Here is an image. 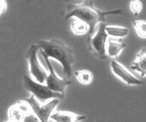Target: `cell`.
<instances>
[{"label": "cell", "instance_id": "obj_5", "mask_svg": "<svg viewBox=\"0 0 146 122\" xmlns=\"http://www.w3.org/2000/svg\"><path fill=\"white\" fill-rule=\"evenodd\" d=\"M39 49L38 45H31L27 51L26 58L29 63L31 74L39 83H43L47 75L38 59L37 51Z\"/></svg>", "mask_w": 146, "mask_h": 122}, {"label": "cell", "instance_id": "obj_12", "mask_svg": "<svg viewBox=\"0 0 146 122\" xmlns=\"http://www.w3.org/2000/svg\"><path fill=\"white\" fill-rule=\"evenodd\" d=\"M126 44L122 41L121 38L115 39L109 38L108 39L107 53L108 55L111 57H116L119 55L121 51L125 47Z\"/></svg>", "mask_w": 146, "mask_h": 122}, {"label": "cell", "instance_id": "obj_11", "mask_svg": "<svg viewBox=\"0 0 146 122\" xmlns=\"http://www.w3.org/2000/svg\"><path fill=\"white\" fill-rule=\"evenodd\" d=\"M131 68L138 72L141 77L146 76V47H143L137 54Z\"/></svg>", "mask_w": 146, "mask_h": 122}, {"label": "cell", "instance_id": "obj_3", "mask_svg": "<svg viewBox=\"0 0 146 122\" xmlns=\"http://www.w3.org/2000/svg\"><path fill=\"white\" fill-rule=\"evenodd\" d=\"M23 84L25 89L32 93L34 97L42 103L50 99H62L64 97V94L51 90L47 86L34 82L27 75L23 76Z\"/></svg>", "mask_w": 146, "mask_h": 122}, {"label": "cell", "instance_id": "obj_4", "mask_svg": "<svg viewBox=\"0 0 146 122\" xmlns=\"http://www.w3.org/2000/svg\"><path fill=\"white\" fill-rule=\"evenodd\" d=\"M106 23H100L96 34L92 37L87 36L86 40L88 50L100 59H104L107 57L106 44L108 35L106 31Z\"/></svg>", "mask_w": 146, "mask_h": 122}, {"label": "cell", "instance_id": "obj_16", "mask_svg": "<svg viewBox=\"0 0 146 122\" xmlns=\"http://www.w3.org/2000/svg\"><path fill=\"white\" fill-rule=\"evenodd\" d=\"M132 24L137 33V35L141 38H146V21H133Z\"/></svg>", "mask_w": 146, "mask_h": 122}, {"label": "cell", "instance_id": "obj_8", "mask_svg": "<svg viewBox=\"0 0 146 122\" xmlns=\"http://www.w3.org/2000/svg\"><path fill=\"white\" fill-rule=\"evenodd\" d=\"M31 111L30 107L25 101H19L9 108V119L11 121H23L26 116L31 113Z\"/></svg>", "mask_w": 146, "mask_h": 122}, {"label": "cell", "instance_id": "obj_10", "mask_svg": "<svg viewBox=\"0 0 146 122\" xmlns=\"http://www.w3.org/2000/svg\"><path fill=\"white\" fill-rule=\"evenodd\" d=\"M50 118L57 122H78L84 120L86 116L68 111H58L51 114Z\"/></svg>", "mask_w": 146, "mask_h": 122}, {"label": "cell", "instance_id": "obj_2", "mask_svg": "<svg viewBox=\"0 0 146 122\" xmlns=\"http://www.w3.org/2000/svg\"><path fill=\"white\" fill-rule=\"evenodd\" d=\"M40 51L49 58L58 60L62 66L64 78H70L72 74V65L75 62L73 50L63 40L51 39L49 40H41L37 44Z\"/></svg>", "mask_w": 146, "mask_h": 122}, {"label": "cell", "instance_id": "obj_7", "mask_svg": "<svg viewBox=\"0 0 146 122\" xmlns=\"http://www.w3.org/2000/svg\"><path fill=\"white\" fill-rule=\"evenodd\" d=\"M111 68L112 72L128 85H140L143 84V82L137 79L126 67L119 62L112 60L111 62Z\"/></svg>", "mask_w": 146, "mask_h": 122}, {"label": "cell", "instance_id": "obj_13", "mask_svg": "<svg viewBox=\"0 0 146 122\" xmlns=\"http://www.w3.org/2000/svg\"><path fill=\"white\" fill-rule=\"evenodd\" d=\"M106 31L108 35L115 38H123L128 34V29L118 26H106Z\"/></svg>", "mask_w": 146, "mask_h": 122}, {"label": "cell", "instance_id": "obj_9", "mask_svg": "<svg viewBox=\"0 0 146 122\" xmlns=\"http://www.w3.org/2000/svg\"><path fill=\"white\" fill-rule=\"evenodd\" d=\"M60 99L58 98H53L49 102L40 106L36 113L35 114L38 119L42 122H46L48 120L51 113L59 103Z\"/></svg>", "mask_w": 146, "mask_h": 122}, {"label": "cell", "instance_id": "obj_6", "mask_svg": "<svg viewBox=\"0 0 146 122\" xmlns=\"http://www.w3.org/2000/svg\"><path fill=\"white\" fill-rule=\"evenodd\" d=\"M40 53L46 62L49 71V74L47 75V77L45 79L47 84L46 86H47L51 90L55 92H60L64 95L66 87L67 86L70 85L71 84V82L67 80L66 78H64L63 79L59 78L55 74L53 66H52L47 56L46 55L41 51Z\"/></svg>", "mask_w": 146, "mask_h": 122}, {"label": "cell", "instance_id": "obj_1", "mask_svg": "<svg viewBox=\"0 0 146 122\" xmlns=\"http://www.w3.org/2000/svg\"><path fill=\"white\" fill-rule=\"evenodd\" d=\"M122 11L121 9H117L103 11L95 7L92 1L86 0L81 4H68L65 19L67 20L70 18L74 17L84 22L90 27L87 36H91L95 30L96 25L98 22L106 23V16L120 14Z\"/></svg>", "mask_w": 146, "mask_h": 122}, {"label": "cell", "instance_id": "obj_14", "mask_svg": "<svg viewBox=\"0 0 146 122\" xmlns=\"http://www.w3.org/2000/svg\"><path fill=\"white\" fill-rule=\"evenodd\" d=\"M71 30L75 35H83L88 33L90 30L89 26L80 20H76L71 25Z\"/></svg>", "mask_w": 146, "mask_h": 122}, {"label": "cell", "instance_id": "obj_18", "mask_svg": "<svg viewBox=\"0 0 146 122\" xmlns=\"http://www.w3.org/2000/svg\"><path fill=\"white\" fill-rule=\"evenodd\" d=\"M5 10V2L3 1H0V14Z\"/></svg>", "mask_w": 146, "mask_h": 122}, {"label": "cell", "instance_id": "obj_17", "mask_svg": "<svg viewBox=\"0 0 146 122\" xmlns=\"http://www.w3.org/2000/svg\"><path fill=\"white\" fill-rule=\"evenodd\" d=\"M143 7L141 2L138 0H132L130 2V9L133 14L137 16L141 11Z\"/></svg>", "mask_w": 146, "mask_h": 122}, {"label": "cell", "instance_id": "obj_15", "mask_svg": "<svg viewBox=\"0 0 146 122\" xmlns=\"http://www.w3.org/2000/svg\"><path fill=\"white\" fill-rule=\"evenodd\" d=\"M78 80L83 85L90 84L93 80V75L91 71L83 70L75 71L74 73Z\"/></svg>", "mask_w": 146, "mask_h": 122}]
</instances>
